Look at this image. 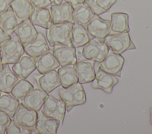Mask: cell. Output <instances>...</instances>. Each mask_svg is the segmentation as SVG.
<instances>
[{"label": "cell", "mask_w": 152, "mask_h": 134, "mask_svg": "<svg viewBox=\"0 0 152 134\" xmlns=\"http://www.w3.org/2000/svg\"><path fill=\"white\" fill-rule=\"evenodd\" d=\"M73 22L52 24L46 30V40L50 46L65 45L72 46L71 42V31Z\"/></svg>", "instance_id": "obj_1"}, {"label": "cell", "mask_w": 152, "mask_h": 134, "mask_svg": "<svg viewBox=\"0 0 152 134\" xmlns=\"http://www.w3.org/2000/svg\"><path fill=\"white\" fill-rule=\"evenodd\" d=\"M61 99L65 103L66 110L69 112L75 106L86 102V95L81 84L77 83L68 87H61L58 90Z\"/></svg>", "instance_id": "obj_2"}, {"label": "cell", "mask_w": 152, "mask_h": 134, "mask_svg": "<svg viewBox=\"0 0 152 134\" xmlns=\"http://www.w3.org/2000/svg\"><path fill=\"white\" fill-rule=\"evenodd\" d=\"M24 53L23 45L18 37L14 32L10 40L1 48L0 53L2 63L4 64H13L17 62Z\"/></svg>", "instance_id": "obj_3"}, {"label": "cell", "mask_w": 152, "mask_h": 134, "mask_svg": "<svg viewBox=\"0 0 152 134\" xmlns=\"http://www.w3.org/2000/svg\"><path fill=\"white\" fill-rule=\"evenodd\" d=\"M109 49L104 42L93 38L83 46L81 53L84 58L100 63L104 58Z\"/></svg>", "instance_id": "obj_4"}, {"label": "cell", "mask_w": 152, "mask_h": 134, "mask_svg": "<svg viewBox=\"0 0 152 134\" xmlns=\"http://www.w3.org/2000/svg\"><path fill=\"white\" fill-rule=\"evenodd\" d=\"M86 27L88 33L93 38L104 42L105 38L111 32V21L94 14Z\"/></svg>", "instance_id": "obj_5"}, {"label": "cell", "mask_w": 152, "mask_h": 134, "mask_svg": "<svg viewBox=\"0 0 152 134\" xmlns=\"http://www.w3.org/2000/svg\"><path fill=\"white\" fill-rule=\"evenodd\" d=\"M104 43L112 51L120 54L126 50L136 49L129 32L110 34L105 38Z\"/></svg>", "instance_id": "obj_6"}, {"label": "cell", "mask_w": 152, "mask_h": 134, "mask_svg": "<svg viewBox=\"0 0 152 134\" xmlns=\"http://www.w3.org/2000/svg\"><path fill=\"white\" fill-rule=\"evenodd\" d=\"M124 63V58L121 54L110 48L103 60L99 63V67L107 73L121 77Z\"/></svg>", "instance_id": "obj_7"}, {"label": "cell", "mask_w": 152, "mask_h": 134, "mask_svg": "<svg viewBox=\"0 0 152 134\" xmlns=\"http://www.w3.org/2000/svg\"><path fill=\"white\" fill-rule=\"evenodd\" d=\"M42 107V111L45 115L58 120L60 122V125L63 124L66 107L65 103L61 99L59 100L49 95Z\"/></svg>", "instance_id": "obj_8"}, {"label": "cell", "mask_w": 152, "mask_h": 134, "mask_svg": "<svg viewBox=\"0 0 152 134\" xmlns=\"http://www.w3.org/2000/svg\"><path fill=\"white\" fill-rule=\"evenodd\" d=\"M119 82L116 76L107 73L98 68L95 71V77L91 81V87L103 90L106 93L110 94L112 92L113 87Z\"/></svg>", "instance_id": "obj_9"}, {"label": "cell", "mask_w": 152, "mask_h": 134, "mask_svg": "<svg viewBox=\"0 0 152 134\" xmlns=\"http://www.w3.org/2000/svg\"><path fill=\"white\" fill-rule=\"evenodd\" d=\"M74 8L67 2H62L60 4H52L50 7V13L52 24L63 22H74Z\"/></svg>", "instance_id": "obj_10"}, {"label": "cell", "mask_w": 152, "mask_h": 134, "mask_svg": "<svg viewBox=\"0 0 152 134\" xmlns=\"http://www.w3.org/2000/svg\"><path fill=\"white\" fill-rule=\"evenodd\" d=\"M94 62L93 60L85 58L77 60V63L74 64L78 83L82 84L90 83L94 80L95 77Z\"/></svg>", "instance_id": "obj_11"}, {"label": "cell", "mask_w": 152, "mask_h": 134, "mask_svg": "<svg viewBox=\"0 0 152 134\" xmlns=\"http://www.w3.org/2000/svg\"><path fill=\"white\" fill-rule=\"evenodd\" d=\"M37 117V112L27 107L22 102H20L12 117V120L21 125L30 128H34Z\"/></svg>", "instance_id": "obj_12"}, {"label": "cell", "mask_w": 152, "mask_h": 134, "mask_svg": "<svg viewBox=\"0 0 152 134\" xmlns=\"http://www.w3.org/2000/svg\"><path fill=\"white\" fill-rule=\"evenodd\" d=\"M60 125V122L44 114L42 110L37 112V117L34 129L40 134H56Z\"/></svg>", "instance_id": "obj_13"}, {"label": "cell", "mask_w": 152, "mask_h": 134, "mask_svg": "<svg viewBox=\"0 0 152 134\" xmlns=\"http://www.w3.org/2000/svg\"><path fill=\"white\" fill-rule=\"evenodd\" d=\"M52 53L61 66L74 65L77 61L75 48L73 46L56 45L53 49Z\"/></svg>", "instance_id": "obj_14"}, {"label": "cell", "mask_w": 152, "mask_h": 134, "mask_svg": "<svg viewBox=\"0 0 152 134\" xmlns=\"http://www.w3.org/2000/svg\"><path fill=\"white\" fill-rule=\"evenodd\" d=\"M23 47L24 52L34 60L50 50L48 42L42 32H38L34 41Z\"/></svg>", "instance_id": "obj_15"}, {"label": "cell", "mask_w": 152, "mask_h": 134, "mask_svg": "<svg viewBox=\"0 0 152 134\" xmlns=\"http://www.w3.org/2000/svg\"><path fill=\"white\" fill-rule=\"evenodd\" d=\"M49 94L41 88H34L22 100L21 102L27 107L38 112L41 109Z\"/></svg>", "instance_id": "obj_16"}, {"label": "cell", "mask_w": 152, "mask_h": 134, "mask_svg": "<svg viewBox=\"0 0 152 134\" xmlns=\"http://www.w3.org/2000/svg\"><path fill=\"white\" fill-rule=\"evenodd\" d=\"M14 33L23 46L34 41L38 34L34 25L32 24L29 18L21 21L15 28Z\"/></svg>", "instance_id": "obj_17"}, {"label": "cell", "mask_w": 152, "mask_h": 134, "mask_svg": "<svg viewBox=\"0 0 152 134\" xmlns=\"http://www.w3.org/2000/svg\"><path fill=\"white\" fill-rule=\"evenodd\" d=\"M12 67V70L21 79H26L36 69V61L30 56H22Z\"/></svg>", "instance_id": "obj_18"}, {"label": "cell", "mask_w": 152, "mask_h": 134, "mask_svg": "<svg viewBox=\"0 0 152 134\" xmlns=\"http://www.w3.org/2000/svg\"><path fill=\"white\" fill-rule=\"evenodd\" d=\"M18 80V77L11 70L9 64H4L0 70V91L10 93Z\"/></svg>", "instance_id": "obj_19"}, {"label": "cell", "mask_w": 152, "mask_h": 134, "mask_svg": "<svg viewBox=\"0 0 152 134\" xmlns=\"http://www.w3.org/2000/svg\"><path fill=\"white\" fill-rule=\"evenodd\" d=\"M29 19L33 25L46 30L48 29L52 24L50 11L47 8H34Z\"/></svg>", "instance_id": "obj_20"}, {"label": "cell", "mask_w": 152, "mask_h": 134, "mask_svg": "<svg viewBox=\"0 0 152 134\" xmlns=\"http://www.w3.org/2000/svg\"><path fill=\"white\" fill-rule=\"evenodd\" d=\"M38 83L40 88L48 94L61 85L58 73L55 70L43 74L39 78Z\"/></svg>", "instance_id": "obj_21"}, {"label": "cell", "mask_w": 152, "mask_h": 134, "mask_svg": "<svg viewBox=\"0 0 152 134\" xmlns=\"http://www.w3.org/2000/svg\"><path fill=\"white\" fill-rule=\"evenodd\" d=\"M34 60L36 61V69L41 74L49 71L55 70L60 66L59 62L50 51L40 55Z\"/></svg>", "instance_id": "obj_22"}, {"label": "cell", "mask_w": 152, "mask_h": 134, "mask_svg": "<svg viewBox=\"0 0 152 134\" xmlns=\"http://www.w3.org/2000/svg\"><path fill=\"white\" fill-rule=\"evenodd\" d=\"M21 21L18 19L15 14L10 6L6 11L0 13L1 27L10 35H11Z\"/></svg>", "instance_id": "obj_23"}, {"label": "cell", "mask_w": 152, "mask_h": 134, "mask_svg": "<svg viewBox=\"0 0 152 134\" xmlns=\"http://www.w3.org/2000/svg\"><path fill=\"white\" fill-rule=\"evenodd\" d=\"M93 37L88 33L86 28L75 22H73L71 31V42L74 47H81L86 44Z\"/></svg>", "instance_id": "obj_24"}, {"label": "cell", "mask_w": 152, "mask_h": 134, "mask_svg": "<svg viewBox=\"0 0 152 134\" xmlns=\"http://www.w3.org/2000/svg\"><path fill=\"white\" fill-rule=\"evenodd\" d=\"M111 31L115 33L129 32L128 15L125 12H113L110 15Z\"/></svg>", "instance_id": "obj_25"}, {"label": "cell", "mask_w": 152, "mask_h": 134, "mask_svg": "<svg viewBox=\"0 0 152 134\" xmlns=\"http://www.w3.org/2000/svg\"><path fill=\"white\" fill-rule=\"evenodd\" d=\"M10 7L21 21L28 19L34 9L29 0H13Z\"/></svg>", "instance_id": "obj_26"}, {"label": "cell", "mask_w": 152, "mask_h": 134, "mask_svg": "<svg viewBox=\"0 0 152 134\" xmlns=\"http://www.w3.org/2000/svg\"><path fill=\"white\" fill-rule=\"evenodd\" d=\"M63 87H68L78 83V77L74 67V65L61 66L57 71Z\"/></svg>", "instance_id": "obj_27"}, {"label": "cell", "mask_w": 152, "mask_h": 134, "mask_svg": "<svg viewBox=\"0 0 152 134\" xmlns=\"http://www.w3.org/2000/svg\"><path fill=\"white\" fill-rule=\"evenodd\" d=\"M94 14V12L90 6L84 2L74 8V22L80 24L86 27Z\"/></svg>", "instance_id": "obj_28"}, {"label": "cell", "mask_w": 152, "mask_h": 134, "mask_svg": "<svg viewBox=\"0 0 152 134\" xmlns=\"http://www.w3.org/2000/svg\"><path fill=\"white\" fill-rule=\"evenodd\" d=\"M20 102L10 94L0 96V110L7 114L11 119L16 112Z\"/></svg>", "instance_id": "obj_29"}, {"label": "cell", "mask_w": 152, "mask_h": 134, "mask_svg": "<svg viewBox=\"0 0 152 134\" xmlns=\"http://www.w3.org/2000/svg\"><path fill=\"white\" fill-rule=\"evenodd\" d=\"M34 86L26 79H20L12 88L10 93L20 102L23 98L33 89Z\"/></svg>", "instance_id": "obj_30"}, {"label": "cell", "mask_w": 152, "mask_h": 134, "mask_svg": "<svg viewBox=\"0 0 152 134\" xmlns=\"http://www.w3.org/2000/svg\"><path fill=\"white\" fill-rule=\"evenodd\" d=\"M117 0H86L87 4L94 14L100 15L109 12Z\"/></svg>", "instance_id": "obj_31"}, {"label": "cell", "mask_w": 152, "mask_h": 134, "mask_svg": "<svg viewBox=\"0 0 152 134\" xmlns=\"http://www.w3.org/2000/svg\"><path fill=\"white\" fill-rule=\"evenodd\" d=\"M5 133L7 134H33L38 133L34 128H30L20 124H18L14 121H11V123L7 128Z\"/></svg>", "instance_id": "obj_32"}, {"label": "cell", "mask_w": 152, "mask_h": 134, "mask_svg": "<svg viewBox=\"0 0 152 134\" xmlns=\"http://www.w3.org/2000/svg\"><path fill=\"white\" fill-rule=\"evenodd\" d=\"M11 121V118L7 114L0 110V134L5 133L6 130Z\"/></svg>", "instance_id": "obj_33"}, {"label": "cell", "mask_w": 152, "mask_h": 134, "mask_svg": "<svg viewBox=\"0 0 152 134\" xmlns=\"http://www.w3.org/2000/svg\"><path fill=\"white\" fill-rule=\"evenodd\" d=\"M34 8H47L52 4L50 0H29Z\"/></svg>", "instance_id": "obj_34"}, {"label": "cell", "mask_w": 152, "mask_h": 134, "mask_svg": "<svg viewBox=\"0 0 152 134\" xmlns=\"http://www.w3.org/2000/svg\"><path fill=\"white\" fill-rule=\"evenodd\" d=\"M11 38V35L8 34L1 26H0V49L2 46Z\"/></svg>", "instance_id": "obj_35"}, {"label": "cell", "mask_w": 152, "mask_h": 134, "mask_svg": "<svg viewBox=\"0 0 152 134\" xmlns=\"http://www.w3.org/2000/svg\"><path fill=\"white\" fill-rule=\"evenodd\" d=\"M13 0H0V13L6 11Z\"/></svg>", "instance_id": "obj_36"}, {"label": "cell", "mask_w": 152, "mask_h": 134, "mask_svg": "<svg viewBox=\"0 0 152 134\" xmlns=\"http://www.w3.org/2000/svg\"><path fill=\"white\" fill-rule=\"evenodd\" d=\"M65 2L69 3L73 8H75L78 5L84 3L86 0H64Z\"/></svg>", "instance_id": "obj_37"}, {"label": "cell", "mask_w": 152, "mask_h": 134, "mask_svg": "<svg viewBox=\"0 0 152 134\" xmlns=\"http://www.w3.org/2000/svg\"><path fill=\"white\" fill-rule=\"evenodd\" d=\"M63 0H50L52 2V4H60L62 2Z\"/></svg>", "instance_id": "obj_38"}, {"label": "cell", "mask_w": 152, "mask_h": 134, "mask_svg": "<svg viewBox=\"0 0 152 134\" xmlns=\"http://www.w3.org/2000/svg\"><path fill=\"white\" fill-rule=\"evenodd\" d=\"M150 123L152 125V107H151L150 109Z\"/></svg>", "instance_id": "obj_39"}, {"label": "cell", "mask_w": 152, "mask_h": 134, "mask_svg": "<svg viewBox=\"0 0 152 134\" xmlns=\"http://www.w3.org/2000/svg\"><path fill=\"white\" fill-rule=\"evenodd\" d=\"M76 55H77L78 57H79V58H81V57H83V55H82V53H81V51H78L77 52Z\"/></svg>", "instance_id": "obj_40"}, {"label": "cell", "mask_w": 152, "mask_h": 134, "mask_svg": "<svg viewBox=\"0 0 152 134\" xmlns=\"http://www.w3.org/2000/svg\"><path fill=\"white\" fill-rule=\"evenodd\" d=\"M3 66V64L2 63V60H1V53H0V70L1 69V68Z\"/></svg>", "instance_id": "obj_41"}]
</instances>
